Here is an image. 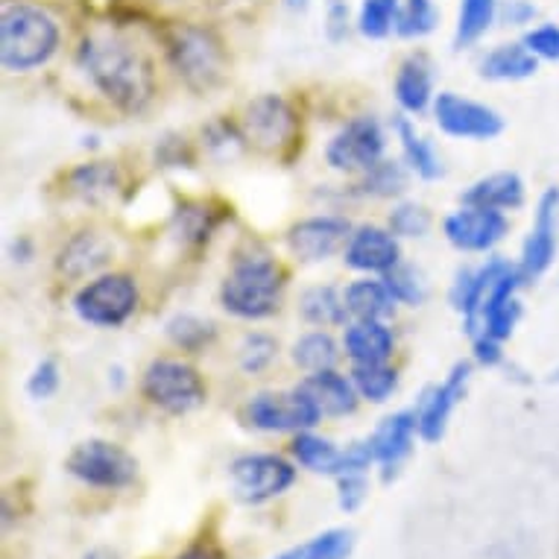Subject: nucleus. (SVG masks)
<instances>
[{
	"label": "nucleus",
	"mask_w": 559,
	"mask_h": 559,
	"mask_svg": "<svg viewBox=\"0 0 559 559\" xmlns=\"http://www.w3.org/2000/svg\"><path fill=\"white\" fill-rule=\"evenodd\" d=\"M80 64L109 103L123 111H141L153 100V64L129 38L97 29L80 45Z\"/></svg>",
	"instance_id": "nucleus-1"
},
{
	"label": "nucleus",
	"mask_w": 559,
	"mask_h": 559,
	"mask_svg": "<svg viewBox=\"0 0 559 559\" xmlns=\"http://www.w3.org/2000/svg\"><path fill=\"white\" fill-rule=\"evenodd\" d=\"M59 27L33 3H10L0 19V59L10 71H33L56 53Z\"/></svg>",
	"instance_id": "nucleus-2"
},
{
	"label": "nucleus",
	"mask_w": 559,
	"mask_h": 559,
	"mask_svg": "<svg viewBox=\"0 0 559 559\" xmlns=\"http://www.w3.org/2000/svg\"><path fill=\"white\" fill-rule=\"evenodd\" d=\"M282 270L264 255L240 258L221 287L223 308L240 320H264L282 299Z\"/></svg>",
	"instance_id": "nucleus-3"
},
{
	"label": "nucleus",
	"mask_w": 559,
	"mask_h": 559,
	"mask_svg": "<svg viewBox=\"0 0 559 559\" xmlns=\"http://www.w3.org/2000/svg\"><path fill=\"white\" fill-rule=\"evenodd\" d=\"M167 56L191 88L202 92L221 83L226 56H223L221 41L209 29L174 27L167 36Z\"/></svg>",
	"instance_id": "nucleus-4"
},
{
	"label": "nucleus",
	"mask_w": 559,
	"mask_h": 559,
	"mask_svg": "<svg viewBox=\"0 0 559 559\" xmlns=\"http://www.w3.org/2000/svg\"><path fill=\"white\" fill-rule=\"evenodd\" d=\"M135 282L120 273L100 275V278L80 287V294L74 296L76 317L88 325H100V329H118L135 313Z\"/></svg>",
	"instance_id": "nucleus-5"
},
{
	"label": "nucleus",
	"mask_w": 559,
	"mask_h": 559,
	"mask_svg": "<svg viewBox=\"0 0 559 559\" xmlns=\"http://www.w3.org/2000/svg\"><path fill=\"white\" fill-rule=\"evenodd\" d=\"M64 468L83 480L88 486H97V489H127L138 475L135 457L123 451L115 442L106 440H88L80 442L71 457L64 463Z\"/></svg>",
	"instance_id": "nucleus-6"
},
{
	"label": "nucleus",
	"mask_w": 559,
	"mask_h": 559,
	"mask_svg": "<svg viewBox=\"0 0 559 559\" xmlns=\"http://www.w3.org/2000/svg\"><path fill=\"white\" fill-rule=\"evenodd\" d=\"M144 395L162 411L182 416L205 402V384L182 360H153L144 372Z\"/></svg>",
	"instance_id": "nucleus-7"
},
{
	"label": "nucleus",
	"mask_w": 559,
	"mask_h": 559,
	"mask_svg": "<svg viewBox=\"0 0 559 559\" xmlns=\"http://www.w3.org/2000/svg\"><path fill=\"white\" fill-rule=\"evenodd\" d=\"M296 480V468L275 454H243L231 463V484L243 504H264Z\"/></svg>",
	"instance_id": "nucleus-8"
},
{
	"label": "nucleus",
	"mask_w": 559,
	"mask_h": 559,
	"mask_svg": "<svg viewBox=\"0 0 559 559\" xmlns=\"http://www.w3.org/2000/svg\"><path fill=\"white\" fill-rule=\"evenodd\" d=\"M247 416L261 431H308L322 419L320 407L302 386L290 393H258L247 404Z\"/></svg>",
	"instance_id": "nucleus-9"
},
{
	"label": "nucleus",
	"mask_w": 559,
	"mask_h": 559,
	"mask_svg": "<svg viewBox=\"0 0 559 559\" xmlns=\"http://www.w3.org/2000/svg\"><path fill=\"white\" fill-rule=\"evenodd\" d=\"M384 156V129L376 118H355L331 138L325 158L334 170H364L376 167Z\"/></svg>",
	"instance_id": "nucleus-10"
},
{
	"label": "nucleus",
	"mask_w": 559,
	"mask_h": 559,
	"mask_svg": "<svg viewBox=\"0 0 559 559\" xmlns=\"http://www.w3.org/2000/svg\"><path fill=\"white\" fill-rule=\"evenodd\" d=\"M433 115H437V123H440L442 132L454 138L489 141V138L501 135V129H504V118L496 109L468 100V97H460L454 92L437 94Z\"/></svg>",
	"instance_id": "nucleus-11"
},
{
	"label": "nucleus",
	"mask_w": 559,
	"mask_h": 559,
	"mask_svg": "<svg viewBox=\"0 0 559 559\" xmlns=\"http://www.w3.org/2000/svg\"><path fill=\"white\" fill-rule=\"evenodd\" d=\"M557 231H559V188H548L539 197L533 229L522 247V282H536L557 258Z\"/></svg>",
	"instance_id": "nucleus-12"
},
{
	"label": "nucleus",
	"mask_w": 559,
	"mask_h": 559,
	"mask_svg": "<svg viewBox=\"0 0 559 559\" xmlns=\"http://www.w3.org/2000/svg\"><path fill=\"white\" fill-rule=\"evenodd\" d=\"M468 378H472V367H468L466 360H460V364H454V369H451L442 384L431 386L423 395V402L416 407V419H419V437L425 442H440L445 437L451 413L460 404V399L466 395Z\"/></svg>",
	"instance_id": "nucleus-13"
},
{
	"label": "nucleus",
	"mask_w": 559,
	"mask_h": 559,
	"mask_svg": "<svg viewBox=\"0 0 559 559\" xmlns=\"http://www.w3.org/2000/svg\"><path fill=\"white\" fill-rule=\"evenodd\" d=\"M445 238L451 247L463 252H486L507 235V217L498 209H477V205H463L460 212L445 217Z\"/></svg>",
	"instance_id": "nucleus-14"
},
{
	"label": "nucleus",
	"mask_w": 559,
	"mask_h": 559,
	"mask_svg": "<svg viewBox=\"0 0 559 559\" xmlns=\"http://www.w3.org/2000/svg\"><path fill=\"white\" fill-rule=\"evenodd\" d=\"M519 285H524L522 273H519V266H513V270H507V273L498 278L496 285L489 287V294H486L475 322V329L480 325V334H484V337H492L501 343V340H507L513 334L515 322L522 317V305L515 299ZM472 334H475V331H472Z\"/></svg>",
	"instance_id": "nucleus-15"
},
{
	"label": "nucleus",
	"mask_w": 559,
	"mask_h": 559,
	"mask_svg": "<svg viewBox=\"0 0 559 559\" xmlns=\"http://www.w3.org/2000/svg\"><path fill=\"white\" fill-rule=\"evenodd\" d=\"M419 433V419H416V411H402L386 416L384 423L378 425L376 433L369 437V449H372V457L381 468H384V480L390 484L399 468L413 451V437Z\"/></svg>",
	"instance_id": "nucleus-16"
},
{
	"label": "nucleus",
	"mask_w": 559,
	"mask_h": 559,
	"mask_svg": "<svg viewBox=\"0 0 559 559\" xmlns=\"http://www.w3.org/2000/svg\"><path fill=\"white\" fill-rule=\"evenodd\" d=\"M249 141H255L258 147L275 150L287 144L296 132L294 109L282 100L278 94H264L258 100L249 103L247 118H243Z\"/></svg>",
	"instance_id": "nucleus-17"
},
{
	"label": "nucleus",
	"mask_w": 559,
	"mask_h": 559,
	"mask_svg": "<svg viewBox=\"0 0 559 559\" xmlns=\"http://www.w3.org/2000/svg\"><path fill=\"white\" fill-rule=\"evenodd\" d=\"M346 238H352L346 221H340V217H311V221L296 223L290 235H287V243H290L299 261L317 264V261H325V258L334 255L346 243Z\"/></svg>",
	"instance_id": "nucleus-18"
},
{
	"label": "nucleus",
	"mask_w": 559,
	"mask_h": 559,
	"mask_svg": "<svg viewBox=\"0 0 559 559\" xmlns=\"http://www.w3.org/2000/svg\"><path fill=\"white\" fill-rule=\"evenodd\" d=\"M402 261V249L393 231L360 226L346 243V264L360 273H390Z\"/></svg>",
	"instance_id": "nucleus-19"
},
{
	"label": "nucleus",
	"mask_w": 559,
	"mask_h": 559,
	"mask_svg": "<svg viewBox=\"0 0 559 559\" xmlns=\"http://www.w3.org/2000/svg\"><path fill=\"white\" fill-rule=\"evenodd\" d=\"M507 270H513V266L501 261V258H492L477 270H460L457 273V282L451 287V305L466 317L468 331H475L477 313H480V305H484L489 287L496 285Z\"/></svg>",
	"instance_id": "nucleus-20"
},
{
	"label": "nucleus",
	"mask_w": 559,
	"mask_h": 559,
	"mask_svg": "<svg viewBox=\"0 0 559 559\" xmlns=\"http://www.w3.org/2000/svg\"><path fill=\"white\" fill-rule=\"evenodd\" d=\"M299 386L320 407L322 416H346V413H355V407H358V386H355V381L337 376L334 369L313 372Z\"/></svg>",
	"instance_id": "nucleus-21"
},
{
	"label": "nucleus",
	"mask_w": 559,
	"mask_h": 559,
	"mask_svg": "<svg viewBox=\"0 0 559 559\" xmlns=\"http://www.w3.org/2000/svg\"><path fill=\"white\" fill-rule=\"evenodd\" d=\"M463 205H477V209H498V212H513L524 205V182L519 174L501 170V174L477 179L466 193Z\"/></svg>",
	"instance_id": "nucleus-22"
},
{
	"label": "nucleus",
	"mask_w": 559,
	"mask_h": 559,
	"mask_svg": "<svg viewBox=\"0 0 559 559\" xmlns=\"http://www.w3.org/2000/svg\"><path fill=\"white\" fill-rule=\"evenodd\" d=\"M346 355L355 364H386L393 355V334L378 320H358L346 329Z\"/></svg>",
	"instance_id": "nucleus-23"
},
{
	"label": "nucleus",
	"mask_w": 559,
	"mask_h": 559,
	"mask_svg": "<svg viewBox=\"0 0 559 559\" xmlns=\"http://www.w3.org/2000/svg\"><path fill=\"white\" fill-rule=\"evenodd\" d=\"M431 94H433L431 64H428L425 56H411V59L399 68V76H395V100L402 103L404 111L419 115V111L428 109Z\"/></svg>",
	"instance_id": "nucleus-24"
},
{
	"label": "nucleus",
	"mask_w": 559,
	"mask_h": 559,
	"mask_svg": "<svg viewBox=\"0 0 559 559\" xmlns=\"http://www.w3.org/2000/svg\"><path fill=\"white\" fill-rule=\"evenodd\" d=\"M111 247L109 240H103L94 231H80L76 238L68 240V247L59 255V270L71 278H83V275L100 270L109 264Z\"/></svg>",
	"instance_id": "nucleus-25"
},
{
	"label": "nucleus",
	"mask_w": 559,
	"mask_h": 559,
	"mask_svg": "<svg viewBox=\"0 0 559 559\" xmlns=\"http://www.w3.org/2000/svg\"><path fill=\"white\" fill-rule=\"evenodd\" d=\"M539 71V59L524 45H501L492 53H486L480 62V76L486 80H527Z\"/></svg>",
	"instance_id": "nucleus-26"
},
{
	"label": "nucleus",
	"mask_w": 559,
	"mask_h": 559,
	"mask_svg": "<svg viewBox=\"0 0 559 559\" xmlns=\"http://www.w3.org/2000/svg\"><path fill=\"white\" fill-rule=\"evenodd\" d=\"M395 132H399V141H402L404 158H407V165L416 170V176H423V179H440V176L445 174L440 153L433 150V144L428 138H423L416 132V127H413L411 120H395Z\"/></svg>",
	"instance_id": "nucleus-27"
},
{
	"label": "nucleus",
	"mask_w": 559,
	"mask_h": 559,
	"mask_svg": "<svg viewBox=\"0 0 559 559\" xmlns=\"http://www.w3.org/2000/svg\"><path fill=\"white\" fill-rule=\"evenodd\" d=\"M346 311L358 320H386L395 308V296L384 282H355L346 290Z\"/></svg>",
	"instance_id": "nucleus-28"
},
{
	"label": "nucleus",
	"mask_w": 559,
	"mask_h": 559,
	"mask_svg": "<svg viewBox=\"0 0 559 559\" xmlns=\"http://www.w3.org/2000/svg\"><path fill=\"white\" fill-rule=\"evenodd\" d=\"M352 548H355V533L334 527V531L320 533V536L278 554L275 559H348Z\"/></svg>",
	"instance_id": "nucleus-29"
},
{
	"label": "nucleus",
	"mask_w": 559,
	"mask_h": 559,
	"mask_svg": "<svg viewBox=\"0 0 559 559\" xmlns=\"http://www.w3.org/2000/svg\"><path fill=\"white\" fill-rule=\"evenodd\" d=\"M71 188L88 202L109 200L111 193L120 188L118 167L106 165V162H92V165L76 167L71 174Z\"/></svg>",
	"instance_id": "nucleus-30"
},
{
	"label": "nucleus",
	"mask_w": 559,
	"mask_h": 559,
	"mask_svg": "<svg viewBox=\"0 0 559 559\" xmlns=\"http://www.w3.org/2000/svg\"><path fill=\"white\" fill-rule=\"evenodd\" d=\"M299 311L308 322L313 325H340L346 322V299H340V294L331 285L311 287L305 290L302 302H299Z\"/></svg>",
	"instance_id": "nucleus-31"
},
{
	"label": "nucleus",
	"mask_w": 559,
	"mask_h": 559,
	"mask_svg": "<svg viewBox=\"0 0 559 559\" xmlns=\"http://www.w3.org/2000/svg\"><path fill=\"white\" fill-rule=\"evenodd\" d=\"M294 457L299 460V466L311 468V472L337 475V466H340V457H343V451H340L334 442L302 431L294 440Z\"/></svg>",
	"instance_id": "nucleus-32"
},
{
	"label": "nucleus",
	"mask_w": 559,
	"mask_h": 559,
	"mask_svg": "<svg viewBox=\"0 0 559 559\" xmlns=\"http://www.w3.org/2000/svg\"><path fill=\"white\" fill-rule=\"evenodd\" d=\"M496 15H498V0H463V7H460V19H457V33H454V45L457 47L475 45L477 38L492 27Z\"/></svg>",
	"instance_id": "nucleus-33"
},
{
	"label": "nucleus",
	"mask_w": 559,
	"mask_h": 559,
	"mask_svg": "<svg viewBox=\"0 0 559 559\" xmlns=\"http://www.w3.org/2000/svg\"><path fill=\"white\" fill-rule=\"evenodd\" d=\"M294 360L302 369H308V372L334 369V364H337V343H334L331 334H325V331L305 334V337L294 346Z\"/></svg>",
	"instance_id": "nucleus-34"
},
{
	"label": "nucleus",
	"mask_w": 559,
	"mask_h": 559,
	"mask_svg": "<svg viewBox=\"0 0 559 559\" xmlns=\"http://www.w3.org/2000/svg\"><path fill=\"white\" fill-rule=\"evenodd\" d=\"M352 381L358 386V393L369 402H386L393 390L399 386V376L395 369H390L386 364H355L352 369Z\"/></svg>",
	"instance_id": "nucleus-35"
},
{
	"label": "nucleus",
	"mask_w": 559,
	"mask_h": 559,
	"mask_svg": "<svg viewBox=\"0 0 559 559\" xmlns=\"http://www.w3.org/2000/svg\"><path fill=\"white\" fill-rule=\"evenodd\" d=\"M437 19L440 12L433 7V0H404L395 19V33L404 38L428 36L437 27Z\"/></svg>",
	"instance_id": "nucleus-36"
},
{
	"label": "nucleus",
	"mask_w": 559,
	"mask_h": 559,
	"mask_svg": "<svg viewBox=\"0 0 559 559\" xmlns=\"http://www.w3.org/2000/svg\"><path fill=\"white\" fill-rule=\"evenodd\" d=\"M167 334L185 352H200L205 343L214 340V325L200 320V317H191V313H179V317L167 322Z\"/></svg>",
	"instance_id": "nucleus-37"
},
{
	"label": "nucleus",
	"mask_w": 559,
	"mask_h": 559,
	"mask_svg": "<svg viewBox=\"0 0 559 559\" xmlns=\"http://www.w3.org/2000/svg\"><path fill=\"white\" fill-rule=\"evenodd\" d=\"M399 0H364L358 27L367 38H384L399 19Z\"/></svg>",
	"instance_id": "nucleus-38"
},
{
	"label": "nucleus",
	"mask_w": 559,
	"mask_h": 559,
	"mask_svg": "<svg viewBox=\"0 0 559 559\" xmlns=\"http://www.w3.org/2000/svg\"><path fill=\"white\" fill-rule=\"evenodd\" d=\"M360 188L372 197H399L407 188V174L395 162H378L376 167H369Z\"/></svg>",
	"instance_id": "nucleus-39"
},
{
	"label": "nucleus",
	"mask_w": 559,
	"mask_h": 559,
	"mask_svg": "<svg viewBox=\"0 0 559 559\" xmlns=\"http://www.w3.org/2000/svg\"><path fill=\"white\" fill-rule=\"evenodd\" d=\"M384 285L390 287V294L395 296V302L419 305L425 299L423 275L416 273L413 266H393L390 273H384Z\"/></svg>",
	"instance_id": "nucleus-40"
},
{
	"label": "nucleus",
	"mask_w": 559,
	"mask_h": 559,
	"mask_svg": "<svg viewBox=\"0 0 559 559\" xmlns=\"http://www.w3.org/2000/svg\"><path fill=\"white\" fill-rule=\"evenodd\" d=\"M431 229V214L425 212L416 202H404L390 214V231L402 235V238H423L425 231Z\"/></svg>",
	"instance_id": "nucleus-41"
},
{
	"label": "nucleus",
	"mask_w": 559,
	"mask_h": 559,
	"mask_svg": "<svg viewBox=\"0 0 559 559\" xmlns=\"http://www.w3.org/2000/svg\"><path fill=\"white\" fill-rule=\"evenodd\" d=\"M275 358V340L266 337V334H249L240 346V367L247 372H264Z\"/></svg>",
	"instance_id": "nucleus-42"
},
{
	"label": "nucleus",
	"mask_w": 559,
	"mask_h": 559,
	"mask_svg": "<svg viewBox=\"0 0 559 559\" xmlns=\"http://www.w3.org/2000/svg\"><path fill=\"white\" fill-rule=\"evenodd\" d=\"M176 221H179V229L188 240H205L217 226V217L205 205H185L176 214Z\"/></svg>",
	"instance_id": "nucleus-43"
},
{
	"label": "nucleus",
	"mask_w": 559,
	"mask_h": 559,
	"mask_svg": "<svg viewBox=\"0 0 559 559\" xmlns=\"http://www.w3.org/2000/svg\"><path fill=\"white\" fill-rule=\"evenodd\" d=\"M527 50H531L536 59H545V62H559V27L557 24H539L533 27L522 41Z\"/></svg>",
	"instance_id": "nucleus-44"
},
{
	"label": "nucleus",
	"mask_w": 559,
	"mask_h": 559,
	"mask_svg": "<svg viewBox=\"0 0 559 559\" xmlns=\"http://www.w3.org/2000/svg\"><path fill=\"white\" fill-rule=\"evenodd\" d=\"M337 486H340V507H343L346 513H355V510H360V504H364V501H367V496H369L367 472H355V475H340Z\"/></svg>",
	"instance_id": "nucleus-45"
},
{
	"label": "nucleus",
	"mask_w": 559,
	"mask_h": 559,
	"mask_svg": "<svg viewBox=\"0 0 559 559\" xmlns=\"http://www.w3.org/2000/svg\"><path fill=\"white\" fill-rule=\"evenodd\" d=\"M56 390H59V367H56V360L47 358L33 369V376L27 381V393L33 399H50Z\"/></svg>",
	"instance_id": "nucleus-46"
},
{
	"label": "nucleus",
	"mask_w": 559,
	"mask_h": 559,
	"mask_svg": "<svg viewBox=\"0 0 559 559\" xmlns=\"http://www.w3.org/2000/svg\"><path fill=\"white\" fill-rule=\"evenodd\" d=\"M501 19H504V24L522 27V24H531L536 19V7L531 0H510V3L501 7Z\"/></svg>",
	"instance_id": "nucleus-47"
},
{
	"label": "nucleus",
	"mask_w": 559,
	"mask_h": 559,
	"mask_svg": "<svg viewBox=\"0 0 559 559\" xmlns=\"http://www.w3.org/2000/svg\"><path fill=\"white\" fill-rule=\"evenodd\" d=\"M348 33V7L343 0H329V38L340 41Z\"/></svg>",
	"instance_id": "nucleus-48"
},
{
	"label": "nucleus",
	"mask_w": 559,
	"mask_h": 559,
	"mask_svg": "<svg viewBox=\"0 0 559 559\" xmlns=\"http://www.w3.org/2000/svg\"><path fill=\"white\" fill-rule=\"evenodd\" d=\"M475 358L477 364H484V367H496L501 364V343L492 337H484V334H477L475 337Z\"/></svg>",
	"instance_id": "nucleus-49"
},
{
	"label": "nucleus",
	"mask_w": 559,
	"mask_h": 559,
	"mask_svg": "<svg viewBox=\"0 0 559 559\" xmlns=\"http://www.w3.org/2000/svg\"><path fill=\"white\" fill-rule=\"evenodd\" d=\"M179 559H223L221 554H217V550H212V548H191L188 550V554H182V557Z\"/></svg>",
	"instance_id": "nucleus-50"
},
{
	"label": "nucleus",
	"mask_w": 559,
	"mask_h": 559,
	"mask_svg": "<svg viewBox=\"0 0 559 559\" xmlns=\"http://www.w3.org/2000/svg\"><path fill=\"white\" fill-rule=\"evenodd\" d=\"M83 559H120V557L111 548H94V550H88Z\"/></svg>",
	"instance_id": "nucleus-51"
},
{
	"label": "nucleus",
	"mask_w": 559,
	"mask_h": 559,
	"mask_svg": "<svg viewBox=\"0 0 559 559\" xmlns=\"http://www.w3.org/2000/svg\"><path fill=\"white\" fill-rule=\"evenodd\" d=\"M308 3H311V0H287V7H290V10H308Z\"/></svg>",
	"instance_id": "nucleus-52"
},
{
	"label": "nucleus",
	"mask_w": 559,
	"mask_h": 559,
	"mask_svg": "<svg viewBox=\"0 0 559 559\" xmlns=\"http://www.w3.org/2000/svg\"><path fill=\"white\" fill-rule=\"evenodd\" d=\"M548 381H550V384H559V367L554 369V372H550V376H548Z\"/></svg>",
	"instance_id": "nucleus-53"
}]
</instances>
